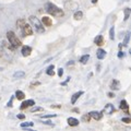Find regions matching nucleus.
I'll use <instances>...</instances> for the list:
<instances>
[{"instance_id": "23", "label": "nucleus", "mask_w": 131, "mask_h": 131, "mask_svg": "<svg viewBox=\"0 0 131 131\" xmlns=\"http://www.w3.org/2000/svg\"><path fill=\"white\" fill-rule=\"evenodd\" d=\"M109 37L110 39H114L115 38V27H110V30H109Z\"/></svg>"}, {"instance_id": "20", "label": "nucleus", "mask_w": 131, "mask_h": 131, "mask_svg": "<svg viewBox=\"0 0 131 131\" xmlns=\"http://www.w3.org/2000/svg\"><path fill=\"white\" fill-rule=\"evenodd\" d=\"M90 59V55H83V56H82L81 57V58H80V62L81 63H86L88 62V60Z\"/></svg>"}, {"instance_id": "26", "label": "nucleus", "mask_w": 131, "mask_h": 131, "mask_svg": "<svg viewBox=\"0 0 131 131\" xmlns=\"http://www.w3.org/2000/svg\"><path fill=\"white\" fill-rule=\"evenodd\" d=\"M128 42H129V33L126 35V37H125V42H124V46H127L128 45Z\"/></svg>"}, {"instance_id": "6", "label": "nucleus", "mask_w": 131, "mask_h": 131, "mask_svg": "<svg viewBox=\"0 0 131 131\" xmlns=\"http://www.w3.org/2000/svg\"><path fill=\"white\" fill-rule=\"evenodd\" d=\"M21 52H22V56L23 57H28V56L31 55V52H32V48L30 46H23Z\"/></svg>"}, {"instance_id": "11", "label": "nucleus", "mask_w": 131, "mask_h": 131, "mask_svg": "<svg viewBox=\"0 0 131 131\" xmlns=\"http://www.w3.org/2000/svg\"><path fill=\"white\" fill-rule=\"evenodd\" d=\"M81 95H83V92L82 91H80V92H77V93H74L72 95V97H71V104H73L74 105L75 103H77V101H78V98H79Z\"/></svg>"}, {"instance_id": "35", "label": "nucleus", "mask_w": 131, "mask_h": 131, "mask_svg": "<svg viewBox=\"0 0 131 131\" xmlns=\"http://www.w3.org/2000/svg\"><path fill=\"white\" fill-rule=\"evenodd\" d=\"M92 2H93V3H96V2H97V0H92Z\"/></svg>"}, {"instance_id": "21", "label": "nucleus", "mask_w": 131, "mask_h": 131, "mask_svg": "<svg viewBox=\"0 0 131 131\" xmlns=\"http://www.w3.org/2000/svg\"><path fill=\"white\" fill-rule=\"evenodd\" d=\"M33 122L32 121H28V122H23V124H21V127L22 128H30V127H33Z\"/></svg>"}, {"instance_id": "13", "label": "nucleus", "mask_w": 131, "mask_h": 131, "mask_svg": "<svg viewBox=\"0 0 131 131\" xmlns=\"http://www.w3.org/2000/svg\"><path fill=\"white\" fill-rule=\"evenodd\" d=\"M105 56H106V51L104 50V49H102V48L97 49V51H96V57H97L98 59H100V60L104 59Z\"/></svg>"}, {"instance_id": "16", "label": "nucleus", "mask_w": 131, "mask_h": 131, "mask_svg": "<svg viewBox=\"0 0 131 131\" xmlns=\"http://www.w3.org/2000/svg\"><path fill=\"white\" fill-rule=\"evenodd\" d=\"M24 77H25V72L24 71H18L13 74L14 79H22V78H24Z\"/></svg>"}, {"instance_id": "30", "label": "nucleus", "mask_w": 131, "mask_h": 131, "mask_svg": "<svg viewBox=\"0 0 131 131\" xmlns=\"http://www.w3.org/2000/svg\"><path fill=\"white\" fill-rule=\"evenodd\" d=\"M118 57H119V58H121V57H125V54L122 51H119V54H118Z\"/></svg>"}, {"instance_id": "18", "label": "nucleus", "mask_w": 131, "mask_h": 131, "mask_svg": "<svg viewBox=\"0 0 131 131\" xmlns=\"http://www.w3.org/2000/svg\"><path fill=\"white\" fill-rule=\"evenodd\" d=\"M54 69H55V66H54V64L49 66V67L47 68V71H46V73H47L48 75H54V74H55V72H54Z\"/></svg>"}, {"instance_id": "34", "label": "nucleus", "mask_w": 131, "mask_h": 131, "mask_svg": "<svg viewBox=\"0 0 131 131\" xmlns=\"http://www.w3.org/2000/svg\"><path fill=\"white\" fill-rule=\"evenodd\" d=\"M73 112H77V113H79V109H78V108H74V109H73Z\"/></svg>"}, {"instance_id": "10", "label": "nucleus", "mask_w": 131, "mask_h": 131, "mask_svg": "<svg viewBox=\"0 0 131 131\" xmlns=\"http://www.w3.org/2000/svg\"><path fill=\"white\" fill-rule=\"evenodd\" d=\"M67 121H68V125L71 126V127H77L79 125V120H78L77 118H73V117H69Z\"/></svg>"}, {"instance_id": "1", "label": "nucleus", "mask_w": 131, "mask_h": 131, "mask_svg": "<svg viewBox=\"0 0 131 131\" xmlns=\"http://www.w3.org/2000/svg\"><path fill=\"white\" fill-rule=\"evenodd\" d=\"M45 9H46V11L52 16H62L63 15V11L61 10L60 8L57 7L56 5H54L52 2H47Z\"/></svg>"}, {"instance_id": "4", "label": "nucleus", "mask_w": 131, "mask_h": 131, "mask_svg": "<svg viewBox=\"0 0 131 131\" xmlns=\"http://www.w3.org/2000/svg\"><path fill=\"white\" fill-rule=\"evenodd\" d=\"M7 38L9 40V43L11 44L12 47H19L21 46V40L18 38V36L14 34V32L12 31H9L7 33Z\"/></svg>"}, {"instance_id": "28", "label": "nucleus", "mask_w": 131, "mask_h": 131, "mask_svg": "<svg viewBox=\"0 0 131 131\" xmlns=\"http://www.w3.org/2000/svg\"><path fill=\"white\" fill-rule=\"evenodd\" d=\"M58 75H59L60 78L63 75V69H61V68L59 69V70H58Z\"/></svg>"}, {"instance_id": "5", "label": "nucleus", "mask_w": 131, "mask_h": 131, "mask_svg": "<svg viewBox=\"0 0 131 131\" xmlns=\"http://www.w3.org/2000/svg\"><path fill=\"white\" fill-rule=\"evenodd\" d=\"M35 105V102L34 100H27L25 102H23V103L21 104V106H20V109H25L27 107H31V106H34Z\"/></svg>"}, {"instance_id": "12", "label": "nucleus", "mask_w": 131, "mask_h": 131, "mask_svg": "<svg viewBox=\"0 0 131 131\" xmlns=\"http://www.w3.org/2000/svg\"><path fill=\"white\" fill-rule=\"evenodd\" d=\"M110 89L115 90V91L119 90L120 89V82L118 81V80H113L112 81V84H110Z\"/></svg>"}, {"instance_id": "25", "label": "nucleus", "mask_w": 131, "mask_h": 131, "mask_svg": "<svg viewBox=\"0 0 131 131\" xmlns=\"http://www.w3.org/2000/svg\"><path fill=\"white\" fill-rule=\"evenodd\" d=\"M43 110H44V108H42V107H33L31 109V112L35 113V112H43Z\"/></svg>"}, {"instance_id": "7", "label": "nucleus", "mask_w": 131, "mask_h": 131, "mask_svg": "<svg viewBox=\"0 0 131 131\" xmlns=\"http://www.w3.org/2000/svg\"><path fill=\"white\" fill-rule=\"evenodd\" d=\"M90 116H91V118H93V119H95V120H101L102 119V117H103V114L100 113V112H91L90 113Z\"/></svg>"}, {"instance_id": "33", "label": "nucleus", "mask_w": 131, "mask_h": 131, "mask_svg": "<svg viewBox=\"0 0 131 131\" xmlns=\"http://www.w3.org/2000/svg\"><path fill=\"white\" fill-rule=\"evenodd\" d=\"M108 96H109V97H112V98H113V97L115 96V94H113V93H108Z\"/></svg>"}, {"instance_id": "2", "label": "nucleus", "mask_w": 131, "mask_h": 131, "mask_svg": "<svg viewBox=\"0 0 131 131\" xmlns=\"http://www.w3.org/2000/svg\"><path fill=\"white\" fill-rule=\"evenodd\" d=\"M28 19H30L31 24H32L33 26H34L35 31L37 32V33H39V34H43V33L45 32V27H44V25H43V23L40 22L39 20L36 18V16H34V15H31Z\"/></svg>"}, {"instance_id": "19", "label": "nucleus", "mask_w": 131, "mask_h": 131, "mask_svg": "<svg viewBox=\"0 0 131 131\" xmlns=\"http://www.w3.org/2000/svg\"><path fill=\"white\" fill-rule=\"evenodd\" d=\"M73 18H74L75 20H81L82 18H83V12L82 11H77L74 14H73Z\"/></svg>"}, {"instance_id": "14", "label": "nucleus", "mask_w": 131, "mask_h": 131, "mask_svg": "<svg viewBox=\"0 0 131 131\" xmlns=\"http://www.w3.org/2000/svg\"><path fill=\"white\" fill-rule=\"evenodd\" d=\"M120 109H122V110H125V112L128 114L129 113V105H128V103H127V101H125V100H122L121 102H120Z\"/></svg>"}, {"instance_id": "24", "label": "nucleus", "mask_w": 131, "mask_h": 131, "mask_svg": "<svg viewBox=\"0 0 131 131\" xmlns=\"http://www.w3.org/2000/svg\"><path fill=\"white\" fill-rule=\"evenodd\" d=\"M129 15H130V9L129 8H126L125 9V21L129 19Z\"/></svg>"}, {"instance_id": "27", "label": "nucleus", "mask_w": 131, "mask_h": 131, "mask_svg": "<svg viewBox=\"0 0 131 131\" xmlns=\"http://www.w3.org/2000/svg\"><path fill=\"white\" fill-rule=\"evenodd\" d=\"M122 122H126V124H130L131 119H130V118H128V117H127V118H122Z\"/></svg>"}, {"instance_id": "8", "label": "nucleus", "mask_w": 131, "mask_h": 131, "mask_svg": "<svg viewBox=\"0 0 131 131\" xmlns=\"http://www.w3.org/2000/svg\"><path fill=\"white\" fill-rule=\"evenodd\" d=\"M42 23L44 26H51L52 25V20L49 16H43L42 19Z\"/></svg>"}, {"instance_id": "15", "label": "nucleus", "mask_w": 131, "mask_h": 131, "mask_svg": "<svg viewBox=\"0 0 131 131\" xmlns=\"http://www.w3.org/2000/svg\"><path fill=\"white\" fill-rule=\"evenodd\" d=\"M94 43L98 45V46H102V45L104 44V37L102 35H98L97 37H95V39H94Z\"/></svg>"}, {"instance_id": "3", "label": "nucleus", "mask_w": 131, "mask_h": 131, "mask_svg": "<svg viewBox=\"0 0 131 131\" xmlns=\"http://www.w3.org/2000/svg\"><path fill=\"white\" fill-rule=\"evenodd\" d=\"M16 25H18L20 28L22 30L23 34L26 35V36H31L33 35V30H32V26L30 25V24H27L24 20H19L18 22H16Z\"/></svg>"}, {"instance_id": "17", "label": "nucleus", "mask_w": 131, "mask_h": 131, "mask_svg": "<svg viewBox=\"0 0 131 131\" xmlns=\"http://www.w3.org/2000/svg\"><path fill=\"white\" fill-rule=\"evenodd\" d=\"M15 97L18 98L19 101H22V100H24V97H25V94H24V92H22V91H16Z\"/></svg>"}, {"instance_id": "9", "label": "nucleus", "mask_w": 131, "mask_h": 131, "mask_svg": "<svg viewBox=\"0 0 131 131\" xmlns=\"http://www.w3.org/2000/svg\"><path fill=\"white\" fill-rule=\"evenodd\" d=\"M114 112H115V107H114V105H112V104H107V105L105 106V108H104V113H105V114H107V115H112Z\"/></svg>"}, {"instance_id": "31", "label": "nucleus", "mask_w": 131, "mask_h": 131, "mask_svg": "<svg viewBox=\"0 0 131 131\" xmlns=\"http://www.w3.org/2000/svg\"><path fill=\"white\" fill-rule=\"evenodd\" d=\"M24 117H25L24 115H18V118H19V119H24Z\"/></svg>"}, {"instance_id": "29", "label": "nucleus", "mask_w": 131, "mask_h": 131, "mask_svg": "<svg viewBox=\"0 0 131 131\" xmlns=\"http://www.w3.org/2000/svg\"><path fill=\"white\" fill-rule=\"evenodd\" d=\"M51 117H56V115L52 114V115H45V116H43V118H51Z\"/></svg>"}, {"instance_id": "32", "label": "nucleus", "mask_w": 131, "mask_h": 131, "mask_svg": "<svg viewBox=\"0 0 131 131\" xmlns=\"http://www.w3.org/2000/svg\"><path fill=\"white\" fill-rule=\"evenodd\" d=\"M8 106H9V107H11V106H12V98L10 100V102H9V103H8Z\"/></svg>"}, {"instance_id": "22", "label": "nucleus", "mask_w": 131, "mask_h": 131, "mask_svg": "<svg viewBox=\"0 0 131 131\" xmlns=\"http://www.w3.org/2000/svg\"><path fill=\"white\" fill-rule=\"evenodd\" d=\"M82 120H83L84 122H89L90 120H91V116H90V114H85L82 116Z\"/></svg>"}]
</instances>
